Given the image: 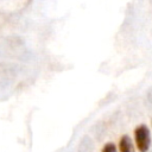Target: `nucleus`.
I'll list each match as a JSON object with an SVG mask.
<instances>
[{
	"label": "nucleus",
	"mask_w": 152,
	"mask_h": 152,
	"mask_svg": "<svg viewBox=\"0 0 152 152\" xmlns=\"http://www.w3.org/2000/svg\"><path fill=\"white\" fill-rule=\"evenodd\" d=\"M134 140L139 152H147L151 145L150 129L146 125H139L134 129Z\"/></svg>",
	"instance_id": "obj_1"
},
{
	"label": "nucleus",
	"mask_w": 152,
	"mask_h": 152,
	"mask_svg": "<svg viewBox=\"0 0 152 152\" xmlns=\"http://www.w3.org/2000/svg\"><path fill=\"white\" fill-rule=\"evenodd\" d=\"M119 152H134L132 139L128 135H122L119 140Z\"/></svg>",
	"instance_id": "obj_2"
},
{
	"label": "nucleus",
	"mask_w": 152,
	"mask_h": 152,
	"mask_svg": "<svg viewBox=\"0 0 152 152\" xmlns=\"http://www.w3.org/2000/svg\"><path fill=\"white\" fill-rule=\"evenodd\" d=\"M101 152H118L116 151V147L113 142H107L103 147H102V151Z\"/></svg>",
	"instance_id": "obj_3"
}]
</instances>
